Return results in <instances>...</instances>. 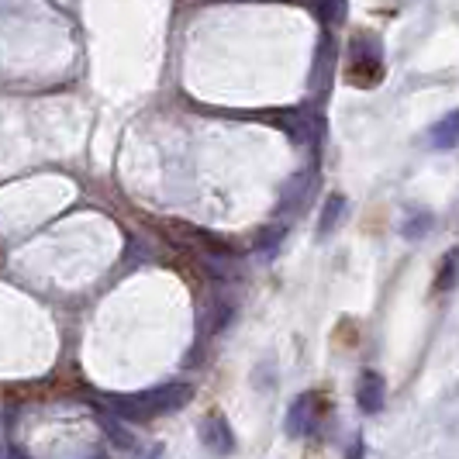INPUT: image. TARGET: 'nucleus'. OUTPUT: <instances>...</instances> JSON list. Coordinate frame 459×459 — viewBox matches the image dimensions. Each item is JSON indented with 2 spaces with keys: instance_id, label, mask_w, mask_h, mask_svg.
I'll return each mask as SVG.
<instances>
[{
  "instance_id": "obj_1",
  "label": "nucleus",
  "mask_w": 459,
  "mask_h": 459,
  "mask_svg": "<svg viewBox=\"0 0 459 459\" xmlns=\"http://www.w3.org/2000/svg\"><path fill=\"white\" fill-rule=\"evenodd\" d=\"M345 80L352 87H377L384 80V48L380 42L359 31L352 42H349V69H345Z\"/></svg>"
},
{
  "instance_id": "obj_2",
  "label": "nucleus",
  "mask_w": 459,
  "mask_h": 459,
  "mask_svg": "<svg viewBox=\"0 0 459 459\" xmlns=\"http://www.w3.org/2000/svg\"><path fill=\"white\" fill-rule=\"evenodd\" d=\"M325 411H328V401L318 391L300 394L298 401L290 404V411H287V432L290 436H311L318 429V421L325 418Z\"/></svg>"
},
{
  "instance_id": "obj_3",
  "label": "nucleus",
  "mask_w": 459,
  "mask_h": 459,
  "mask_svg": "<svg viewBox=\"0 0 459 459\" xmlns=\"http://www.w3.org/2000/svg\"><path fill=\"white\" fill-rule=\"evenodd\" d=\"M201 442L214 456H231L235 453V436H231V425L225 421V414L211 411L201 421Z\"/></svg>"
},
{
  "instance_id": "obj_4",
  "label": "nucleus",
  "mask_w": 459,
  "mask_h": 459,
  "mask_svg": "<svg viewBox=\"0 0 459 459\" xmlns=\"http://www.w3.org/2000/svg\"><path fill=\"white\" fill-rule=\"evenodd\" d=\"M142 397H145L149 418H156V414L180 411L186 401H190V387H186V384H166L160 391H149V394H142Z\"/></svg>"
},
{
  "instance_id": "obj_5",
  "label": "nucleus",
  "mask_w": 459,
  "mask_h": 459,
  "mask_svg": "<svg viewBox=\"0 0 459 459\" xmlns=\"http://www.w3.org/2000/svg\"><path fill=\"white\" fill-rule=\"evenodd\" d=\"M384 394H387L384 377H380L377 369H363V373H359V384H356V404L367 414H377L384 408Z\"/></svg>"
},
{
  "instance_id": "obj_6",
  "label": "nucleus",
  "mask_w": 459,
  "mask_h": 459,
  "mask_svg": "<svg viewBox=\"0 0 459 459\" xmlns=\"http://www.w3.org/2000/svg\"><path fill=\"white\" fill-rule=\"evenodd\" d=\"M311 194H315V177H311V173H300V177H294V180L287 184V190H283L280 211H283V214L298 211V207H304L311 201Z\"/></svg>"
},
{
  "instance_id": "obj_7",
  "label": "nucleus",
  "mask_w": 459,
  "mask_h": 459,
  "mask_svg": "<svg viewBox=\"0 0 459 459\" xmlns=\"http://www.w3.org/2000/svg\"><path fill=\"white\" fill-rule=\"evenodd\" d=\"M456 125H459V117H456V115H446V117H442V121L436 125V128L429 132V145H432V149H442V152H449V149L456 145V135H459Z\"/></svg>"
},
{
  "instance_id": "obj_8",
  "label": "nucleus",
  "mask_w": 459,
  "mask_h": 459,
  "mask_svg": "<svg viewBox=\"0 0 459 459\" xmlns=\"http://www.w3.org/2000/svg\"><path fill=\"white\" fill-rule=\"evenodd\" d=\"M342 211H345V197L342 194H332V197L325 201L322 221H318V235H328V231L335 229V225L342 221Z\"/></svg>"
},
{
  "instance_id": "obj_9",
  "label": "nucleus",
  "mask_w": 459,
  "mask_h": 459,
  "mask_svg": "<svg viewBox=\"0 0 459 459\" xmlns=\"http://www.w3.org/2000/svg\"><path fill=\"white\" fill-rule=\"evenodd\" d=\"M453 287H456V249H449L442 255V266H438L436 276V294H449Z\"/></svg>"
},
{
  "instance_id": "obj_10",
  "label": "nucleus",
  "mask_w": 459,
  "mask_h": 459,
  "mask_svg": "<svg viewBox=\"0 0 459 459\" xmlns=\"http://www.w3.org/2000/svg\"><path fill=\"white\" fill-rule=\"evenodd\" d=\"M429 229H432V214H429V211H414V214L404 218V225H401V231H404L408 238H421Z\"/></svg>"
},
{
  "instance_id": "obj_11",
  "label": "nucleus",
  "mask_w": 459,
  "mask_h": 459,
  "mask_svg": "<svg viewBox=\"0 0 459 459\" xmlns=\"http://www.w3.org/2000/svg\"><path fill=\"white\" fill-rule=\"evenodd\" d=\"M108 438L121 446V449H132L135 446V436H128V429L125 425H117V421H108Z\"/></svg>"
},
{
  "instance_id": "obj_12",
  "label": "nucleus",
  "mask_w": 459,
  "mask_h": 459,
  "mask_svg": "<svg viewBox=\"0 0 459 459\" xmlns=\"http://www.w3.org/2000/svg\"><path fill=\"white\" fill-rule=\"evenodd\" d=\"M322 18L325 22H342L345 18V0H328V4H322Z\"/></svg>"
},
{
  "instance_id": "obj_13",
  "label": "nucleus",
  "mask_w": 459,
  "mask_h": 459,
  "mask_svg": "<svg viewBox=\"0 0 459 459\" xmlns=\"http://www.w3.org/2000/svg\"><path fill=\"white\" fill-rule=\"evenodd\" d=\"M0 456H4V449H0Z\"/></svg>"
}]
</instances>
